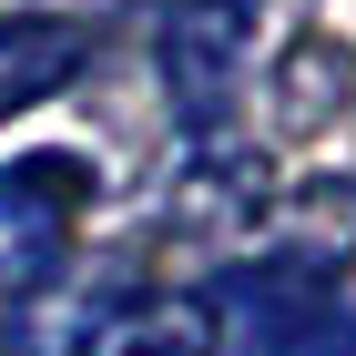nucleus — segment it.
Here are the masks:
<instances>
[{
    "mask_svg": "<svg viewBox=\"0 0 356 356\" xmlns=\"http://www.w3.org/2000/svg\"><path fill=\"white\" fill-rule=\"evenodd\" d=\"M92 204V163L82 153H31L0 163V296H41L72 254V214Z\"/></svg>",
    "mask_w": 356,
    "mask_h": 356,
    "instance_id": "f03ea898",
    "label": "nucleus"
},
{
    "mask_svg": "<svg viewBox=\"0 0 356 356\" xmlns=\"http://www.w3.org/2000/svg\"><path fill=\"white\" fill-rule=\"evenodd\" d=\"M275 254L305 275H346L356 254V184H305L275 204Z\"/></svg>",
    "mask_w": 356,
    "mask_h": 356,
    "instance_id": "0eeeda50",
    "label": "nucleus"
},
{
    "mask_svg": "<svg viewBox=\"0 0 356 356\" xmlns=\"http://www.w3.org/2000/svg\"><path fill=\"white\" fill-rule=\"evenodd\" d=\"M265 102H275V133H326L356 102V51L336 31H296L275 51V72H265Z\"/></svg>",
    "mask_w": 356,
    "mask_h": 356,
    "instance_id": "39448f33",
    "label": "nucleus"
},
{
    "mask_svg": "<svg viewBox=\"0 0 356 356\" xmlns=\"http://www.w3.org/2000/svg\"><path fill=\"white\" fill-rule=\"evenodd\" d=\"M245 51H254V0H173L163 10L153 61H163V92H173V112H184L193 143L224 133V102L245 82Z\"/></svg>",
    "mask_w": 356,
    "mask_h": 356,
    "instance_id": "7ed1b4c3",
    "label": "nucleus"
},
{
    "mask_svg": "<svg viewBox=\"0 0 356 356\" xmlns=\"http://www.w3.org/2000/svg\"><path fill=\"white\" fill-rule=\"evenodd\" d=\"M72 356H214V305L204 296H122L72 336Z\"/></svg>",
    "mask_w": 356,
    "mask_h": 356,
    "instance_id": "20e7f679",
    "label": "nucleus"
},
{
    "mask_svg": "<svg viewBox=\"0 0 356 356\" xmlns=\"http://www.w3.org/2000/svg\"><path fill=\"white\" fill-rule=\"evenodd\" d=\"M82 61H92V31H82V21L10 10V21H0V122H10V112H31V102H51Z\"/></svg>",
    "mask_w": 356,
    "mask_h": 356,
    "instance_id": "423d86ee",
    "label": "nucleus"
},
{
    "mask_svg": "<svg viewBox=\"0 0 356 356\" xmlns=\"http://www.w3.org/2000/svg\"><path fill=\"white\" fill-rule=\"evenodd\" d=\"M204 305H214V346L234 356H356V305L336 296V275H305L285 254L224 275Z\"/></svg>",
    "mask_w": 356,
    "mask_h": 356,
    "instance_id": "f257e3e1",
    "label": "nucleus"
}]
</instances>
